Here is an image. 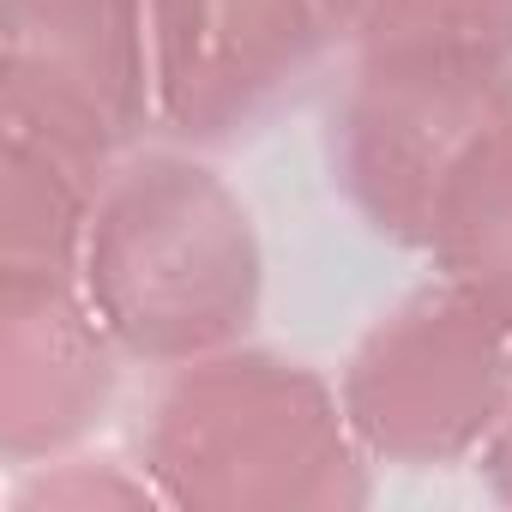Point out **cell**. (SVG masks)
<instances>
[{
	"instance_id": "6da1fadb",
	"label": "cell",
	"mask_w": 512,
	"mask_h": 512,
	"mask_svg": "<svg viewBox=\"0 0 512 512\" xmlns=\"http://www.w3.org/2000/svg\"><path fill=\"white\" fill-rule=\"evenodd\" d=\"M91 302L133 350L223 338L253 308L247 217L205 169H133L91 229Z\"/></svg>"
},
{
	"instance_id": "7a4b0ae2",
	"label": "cell",
	"mask_w": 512,
	"mask_h": 512,
	"mask_svg": "<svg viewBox=\"0 0 512 512\" xmlns=\"http://www.w3.org/2000/svg\"><path fill=\"white\" fill-rule=\"evenodd\" d=\"M314 43V0H163L169 115L181 133H217L284 85Z\"/></svg>"
}]
</instances>
